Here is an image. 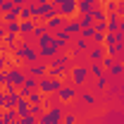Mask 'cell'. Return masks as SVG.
<instances>
[{
  "mask_svg": "<svg viewBox=\"0 0 124 124\" xmlns=\"http://www.w3.org/2000/svg\"><path fill=\"white\" fill-rule=\"evenodd\" d=\"M36 50H38V55H41V60H53L57 53H60V46H57V41L53 38V33H48L43 38H38L36 41Z\"/></svg>",
  "mask_w": 124,
  "mask_h": 124,
  "instance_id": "obj_1",
  "label": "cell"
},
{
  "mask_svg": "<svg viewBox=\"0 0 124 124\" xmlns=\"http://www.w3.org/2000/svg\"><path fill=\"white\" fill-rule=\"evenodd\" d=\"M15 60L17 62L24 60V64H33V62L41 60V55H38L36 46H31V43H22V41H19V46L15 48Z\"/></svg>",
  "mask_w": 124,
  "mask_h": 124,
  "instance_id": "obj_2",
  "label": "cell"
},
{
  "mask_svg": "<svg viewBox=\"0 0 124 124\" xmlns=\"http://www.w3.org/2000/svg\"><path fill=\"white\" fill-rule=\"evenodd\" d=\"M69 74H72V84H74L77 88H84V86L88 84V79H91V72H88V64H74Z\"/></svg>",
  "mask_w": 124,
  "mask_h": 124,
  "instance_id": "obj_3",
  "label": "cell"
},
{
  "mask_svg": "<svg viewBox=\"0 0 124 124\" xmlns=\"http://www.w3.org/2000/svg\"><path fill=\"white\" fill-rule=\"evenodd\" d=\"M62 86V79H55V77H41L38 79V91L43 93V95H53V93H57Z\"/></svg>",
  "mask_w": 124,
  "mask_h": 124,
  "instance_id": "obj_4",
  "label": "cell"
},
{
  "mask_svg": "<svg viewBox=\"0 0 124 124\" xmlns=\"http://www.w3.org/2000/svg\"><path fill=\"white\" fill-rule=\"evenodd\" d=\"M7 79H10V84H12L17 91H19V88L24 86L26 69H24V67H19V64H12V67H7Z\"/></svg>",
  "mask_w": 124,
  "mask_h": 124,
  "instance_id": "obj_5",
  "label": "cell"
},
{
  "mask_svg": "<svg viewBox=\"0 0 124 124\" xmlns=\"http://www.w3.org/2000/svg\"><path fill=\"white\" fill-rule=\"evenodd\" d=\"M64 112H67V108H64V103H60V105H55V108H48L46 115H43L41 119H43L46 124H62Z\"/></svg>",
  "mask_w": 124,
  "mask_h": 124,
  "instance_id": "obj_6",
  "label": "cell"
},
{
  "mask_svg": "<svg viewBox=\"0 0 124 124\" xmlns=\"http://www.w3.org/2000/svg\"><path fill=\"white\" fill-rule=\"evenodd\" d=\"M57 98H60L62 103H72V100L79 98V88L72 84V81H62L60 91H57Z\"/></svg>",
  "mask_w": 124,
  "mask_h": 124,
  "instance_id": "obj_7",
  "label": "cell"
},
{
  "mask_svg": "<svg viewBox=\"0 0 124 124\" xmlns=\"http://www.w3.org/2000/svg\"><path fill=\"white\" fill-rule=\"evenodd\" d=\"M79 12V0H60V5H57V15L64 17V19H72V17H77Z\"/></svg>",
  "mask_w": 124,
  "mask_h": 124,
  "instance_id": "obj_8",
  "label": "cell"
},
{
  "mask_svg": "<svg viewBox=\"0 0 124 124\" xmlns=\"http://www.w3.org/2000/svg\"><path fill=\"white\" fill-rule=\"evenodd\" d=\"M24 69H26V74L29 77H36V79H41V77H46L48 74V62L43 60H38V62H33V64H24Z\"/></svg>",
  "mask_w": 124,
  "mask_h": 124,
  "instance_id": "obj_9",
  "label": "cell"
},
{
  "mask_svg": "<svg viewBox=\"0 0 124 124\" xmlns=\"http://www.w3.org/2000/svg\"><path fill=\"white\" fill-rule=\"evenodd\" d=\"M79 100H81L84 108H95L98 105V95L88 88H79Z\"/></svg>",
  "mask_w": 124,
  "mask_h": 124,
  "instance_id": "obj_10",
  "label": "cell"
},
{
  "mask_svg": "<svg viewBox=\"0 0 124 124\" xmlns=\"http://www.w3.org/2000/svg\"><path fill=\"white\" fill-rule=\"evenodd\" d=\"M33 91H38V79L26 74V79H24V86L19 88V95H22V98H29Z\"/></svg>",
  "mask_w": 124,
  "mask_h": 124,
  "instance_id": "obj_11",
  "label": "cell"
},
{
  "mask_svg": "<svg viewBox=\"0 0 124 124\" xmlns=\"http://www.w3.org/2000/svg\"><path fill=\"white\" fill-rule=\"evenodd\" d=\"M105 55H108V53H105V46H95V43H93V46L88 48V53H86L88 62H103Z\"/></svg>",
  "mask_w": 124,
  "mask_h": 124,
  "instance_id": "obj_12",
  "label": "cell"
},
{
  "mask_svg": "<svg viewBox=\"0 0 124 124\" xmlns=\"http://www.w3.org/2000/svg\"><path fill=\"white\" fill-rule=\"evenodd\" d=\"M103 7H105V12L108 15H119L124 7V0H105L103 2Z\"/></svg>",
  "mask_w": 124,
  "mask_h": 124,
  "instance_id": "obj_13",
  "label": "cell"
},
{
  "mask_svg": "<svg viewBox=\"0 0 124 124\" xmlns=\"http://www.w3.org/2000/svg\"><path fill=\"white\" fill-rule=\"evenodd\" d=\"M64 31H67L72 38L81 33V24H79V19H77V17H72V19H67V22H64Z\"/></svg>",
  "mask_w": 124,
  "mask_h": 124,
  "instance_id": "obj_14",
  "label": "cell"
},
{
  "mask_svg": "<svg viewBox=\"0 0 124 124\" xmlns=\"http://www.w3.org/2000/svg\"><path fill=\"white\" fill-rule=\"evenodd\" d=\"M64 22H67V19H64V17H53V19H48L46 22V29L50 31V33H55V31H60V29H64Z\"/></svg>",
  "mask_w": 124,
  "mask_h": 124,
  "instance_id": "obj_15",
  "label": "cell"
},
{
  "mask_svg": "<svg viewBox=\"0 0 124 124\" xmlns=\"http://www.w3.org/2000/svg\"><path fill=\"white\" fill-rule=\"evenodd\" d=\"M105 124H124V112L122 110H110L105 115Z\"/></svg>",
  "mask_w": 124,
  "mask_h": 124,
  "instance_id": "obj_16",
  "label": "cell"
},
{
  "mask_svg": "<svg viewBox=\"0 0 124 124\" xmlns=\"http://www.w3.org/2000/svg\"><path fill=\"white\" fill-rule=\"evenodd\" d=\"M91 17H93V22L108 24V12H105V7H103V5H95V7L91 10Z\"/></svg>",
  "mask_w": 124,
  "mask_h": 124,
  "instance_id": "obj_17",
  "label": "cell"
},
{
  "mask_svg": "<svg viewBox=\"0 0 124 124\" xmlns=\"http://www.w3.org/2000/svg\"><path fill=\"white\" fill-rule=\"evenodd\" d=\"M33 26H36V19H19V36L33 33Z\"/></svg>",
  "mask_w": 124,
  "mask_h": 124,
  "instance_id": "obj_18",
  "label": "cell"
},
{
  "mask_svg": "<svg viewBox=\"0 0 124 124\" xmlns=\"http://www.w3.org/2000/svg\"><path fill=\"white\" fill-rule=\"evenodd\" d=\"M19 91H15V93H5V110H15L17 108V103H19Z\"/></svg>",
  "mask_w": 124,
  "mask_h": 124,
  "instance_id": "obj_19",
  "label": "cell"
},
{
  "mask_svg": "<svg viewBox=\"0 0 124 124\" xmlns=\"http://www.w3.org/2000/svg\"><path fill=\"white\" fill-rule=\"evenodd\" d=\"M105 72H108V77H110V79H117V77H122V74H124V64L117 60L115 64H112V67H108Z\"/></svg>",
  "mask_w": 124,
  "mask_h": 124,
  "instance_id": "obj_20",
  "label": "cell"
},
{
  "mask_svg": "<svg viewBox=\"0 0 124 124\" xmlns=\"http://www.w3.org/2000/svg\"><path fill=\"white\" fill-rule=\"evenodd\" d=\"M88 72H91L93 79H98L105 74V67H103V62H88Z\"/></svg>",
  "mask_w": 124,
  "mask_h": 124,
  "instance_id": "obj_21",
  "label": "cell"
},
{
  "mask_svg": "<svg viewBox=\"0 0 124 124\" xmlns=\"http://www.w3.org/2000/svg\"><path fill=\"white\" fill-rule=\"evenodd\" d=\"M17 115L19 117H24V115H29V110H31V103L26 100V98H19V103H17Z\"/></svg>",
  "mask_w": 124,
  "mask_h": 124,
  "instance_id": "obj_22",
  "label": "cell"
},
{
  "mask_svg": "<svg viewBox=\"0 0 124 124\" xmlns=\"http://www.w3.org/2000/svg\"><path fill=\"white\" fill-rule=\"evenodd\" d=\"M119 22H122L119 15H108V31H119Z\"/></svg>",
  "mask_w": 124,
  "mask_h": 124,
  "instance_id": "obj_23",
  "label": "cell"
},
{
  "mask_svg": "<svg viewBox=\"0 0 124 124\" xmlns=\"http://www.w3.org/2000/svg\"><path fill=\"white\" fill-rule=\"evenodd\" d=\"M29 115H33L36 119H41L43 115H46V108H43V103H38V105H31V110H29Z\"/></svg>",
  "mask_w": 124,
  "mask_h": 124,
  "instance_id": "obj_24",
  "label": "cell"
},
{
  "mask_svg": "<svg viewBox=\"0 0 124 124\" xmlns=\"http://www.w3.org/2000/svg\"><path fill=\"white\" fill-rule=\"evenodd\" d=\"M77 122H81L77 112H64V117H62V124H77Z\"/></svg>",
  "mask_w": 124,
  "mask_h": 124,
  "instance_id": "obj_25",
  "label": "cell"
},
{
  "mask_svg": "<svg viewBox=\"0 0 124 124\" xmlns=\"http://www.w3.org/2000/svg\"><path fill=\"white\" fill-rule=\"evenodd\" d=\"M43 98H46V95H43L41 91H33V93L29 95V98H26V100H29L31 105H38V103H43Z\"/></svg>",
  "mask_w": 124,
  "mask_h": 124,
  "instance_id": "obj_26",
  "label": "cell"
},
{
  "mask_svg": "<svg viewBox=\"0 0 124 124\" xmlns=\"http://www.w3.org/2000/svg\"><path fill=\"white\" fill-rule=\"evenodd\" d=\"M77 19H79L81 26H93V17L91 15H77Z\"/></svg>",
  "mask_w": 124,
  "mask_h": 124,
  "instance_id": "obj_27",
  "label": "cell"
},
{
  "mask_svg": "<svg viewBox=\"0 0 124 124\" xmlns=\"http://www.w3.org/2000/svg\"><path fill=\"white\" fill-rule=\"evenodd\" d=\"M12 7H15V2H12V0H0V12H2V15H7Z\"/></svg>",
  "mask_w": 124,
  "mask_h": 124,
  "instance_id": "obj_28",
  "label": "cell"
},
{
  "mask_svg": "<svg viewBox=\"0 0 124 124\" xmlns=\"http://www.w3.org/2000/svg\"><path fill=\"white\" fill-rule=\"evenodd\" d=\"M15 124H36V117L33 115H24V117H17Z\"/></svg>",
  "mask_w": 124,
  "mask_h": 124,
  "instance_id": "obj_29",
  "label": "cell"
},
{
  "mask_svg": "<svg viewBox=\"0 0 124 124\" xmlns=\"http://www.w3.org/2000/svg\"><path fill=\"white\" fill-rule=\"evenodd\" d=\"M93 33H95V29H93V26H81V33H79V36H84V38H88V41H91Z\"/></svg>",
  "mask_w": 124,
  "mask_h": 124,
  "instance_id": "obj_30",
  "label": "cell"
},
{
  "mask_svg": "<svg viewBox=\"0 0 124 124\" xmlns=\"http://www.w3.org/2000/svg\"><path fill=\"white\" fill-rule=\"evenodd\" d=\"M5 29H7V33H19V22H7Z\"/></svg>",
  "mask_w": 124,
  "mask_h": 124,
  "instance_id": "obj_31",
  "label": "cell"
},
{
  "mask_svg": "<svg viewBox=\"0 0 124 124\" xmlns=\"http://www.w3.org/2000/svg\"><path fill=\"white\" fill-rule=\"evenodd\" d=\"M22 19H33V10H31V5H24V7H22Z\"/></svg>",
  "mask_w": 124,
  "mask_h": 124,
  "instance_id": "obj_32",
  "label": "cell"
},
{
  "mask_svg": "<svg viewBox=\"0 0 124 124\" xmlns=\"http://www.w3.org/2000/svg\"><path fill=\"white\" fill-rule=\"evenodd\" d=\"M7 84H10V79H7V69H5V72H0V88H5Z\"/></svg>",
  "mask_w": 124,
  "mask_h": 124,
  "instance_id": "obj_33",
  "label": "cell"
},
{
  "mask_svg": "<svg viewBox=\"0 0 124 124\" xmlns=\"http://www.w3.org/2000/svg\"><path fill=\"white\" fill-rule=\"evenodd\" d=\"M79 2H84V5H88V7H95L100 0H79Z\"/></svg>",
  "mask_w": 124,
  "mask_h": 124,
  "instance_id": "obj_34",
  "label": "cell"
},
{
  "mask_svg": "<svg viewBox=\"0 0 124 124\" xmlns=\"http://www.w3.org/2000/svg\"><path fill=\"white\" fill-rule=\"evenodd\" d=\"M5 36H7V29H5V24H0V43L5 41Z\"/></svg>",
  "mask_w": 124,
  "mask_h": 124,
  "instance_id": "obj_35",
  "label": "cell"
},
{
  "mask_svg": "<svg viewBox=\"0 0 124 124\" xmlns=\"http://www.w3.org/2000/svg\"><path fill=\"white\" fill-rule=\"evenodd\" d=\"M0 110H5V91H0Z\"/></svg>",
  "mask_w": 124,
  "mask_h": 124,
  "instance_id": "obj_36",
  "label": "cell"
},
{
  "mask_svg": "<svg viewBox=\"0 0 124 124\" xmlns=\"http://www.w3.org/2000/svg\"><path fill=\"white\" fill-rule=\"evenodd\" d=\"M12 2H15L17 7H24V5H26V0H12Z\"/></svg>",
  "mask_w": 124,
  "mask_h": 124,
  "instance_id": "obj_37",
  "label": "cell"
},
{
  "mask_svg": "<svg viewBox=\"0 0 124 124\" xmlns=\"http://www.w3.org/2000/svg\"><path fill=\"white\" fill-rule=\"evenodd\" d=\"M119 31H122V33H124V19H122V22H119Z\"/></svg>",
  "mask_w": 124,
  "mask_h": 124,
  "instance_id": "obj_38",
  "label": "cell"
},
{
  "mask_svg": "<svg viewBox=\"0 0 124 124\" xmlns=\"http://www.w3.org/2000/svg\"><path fill=\"white\" fill-rule=\"evenodd\" d=\"M38 2H41V5H48V2H53V0H38Z\"/></svg>",
  "mask_w": 124,
  "mask_h": 124,
  "instance_id": "obj_39",
  "label": "cell"
},
{
  "mask_svg": "<svg viewBox=\"0 0 124 124\" xmlns=\"http://www.w3.org/2000/svg\"><path fill=\"white\" fill-rule=\"evenodd\" d=\"M33 2H38V0H26V5H33Z\"/></svg>",
  "mask_w": 124,
  "mask_h": 124,
  "instance_id": "obj_40",
  "label": "cell"
},
{
  "mask_svg": "<svg viewBox=\"0 0 124 124\" xmlns=\"http://www.w3.org/2000/svg\"><path fill=\"white\" fill-rule=\"evenodd\" d=\"M36 124H46V122H43V119H36Z\"/></svg>",
  "mask_w": 124,
  "mask_h": 124,
  "instance_id": "obj_41",
  "label": "cell"
},
{
  "mask_svg": "<svg viewBox=\"0 0 124 124\" xmlns=\"http://www.w3.org/2000/svg\"><path fill=\"white\" fill-rule=\"evenodd\" d=\"M119 17H122V19H124V7H122V12H119Z\"/></svg>",
  "mask_w": 124,
  "mask_h": 124,
  "instance_id": "obj_42",
  "label": "cell"
},
{
  "mask_svg": "<svg viewBox=\"0 0 124 124\" xmlns=\"http://www.w3.org/2000/svg\"><path fill=\"white\" fill-rule=\"evenodd\" d=\"M53 2H55V5H60V0H53Z\"/></svg>",
  "mask_w": 124,
  "mask_h": 124,
  "instance_id": "obj_43",
  "label": "cell"
},
{
  "mask_svg": "<svg viewBox=\"0 0 124 124\" xmlns=\"http://www.w3.org/2000/svg\"><path fill=\"white\" fill-rule=\"evenodd\" d=\"M0 24H2V12H0Z\"/></svg>",
  "mask_w": 124,
  "mask_h": 124,
  "instance_id": "obj_44",
  "label": "cell"
},
{
  "mask_svg": "<svg viewBox=\"0 0 124 124\" xmlns=\"http://www.w3.org/2000/svg\"><path fill=\"white\" fill-rule=\"evenodd\" d=\"M122 43H124V33H122Z\"/></svg>",
  "mask_w": 124,
  "mask_h": 124,
  "instance_id": "obj_45",
  "label": "cell"
},
{
  "mask_svg": "<svg viewBox=\"0 0 124 124\" xmlns=\"http://www.w3.org/2000/svg\"><path fill=\"white\" fill-rule=\"evenodd\" d=\"M122 64H124V60H122Z\"/></svg>",
  "mask_w": 124,
  "mask_h": 124,
  "instance_id": "obj_46",
  "label": "cell"
},
{
  "mask_svg": "<svg viewBox=\"0 0 124 124\" xmlns=\"http://www.w3.org/2000/svg\"><path fill=\"white\" fill-rule=\"evenodd\" d=\"M77 124H81V122H77Z\"/></svg>",
  "mask_w": 124,
  "mask_h": 124,
  "instance_id": "obj_47",
  "label": "cell"
}]
</instances>
